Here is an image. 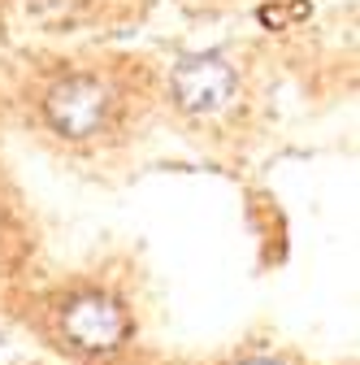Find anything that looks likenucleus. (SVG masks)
Returning <instances> with one entry per match:
<instances>
[{"label":"nucleus","instance_id":"1","mask_svg":"<svg viewBox=\"0 0 360 365\" xmlns=\"http://www.w3.org/2000/svg\"><path fill=\"white\" fill-rule=\"evenodd\" d=\"M109 113H113V91L96 74H70V78L53 83L48 96H43V118L65 140L100 135L109 126Z\"/></svg>","mask_w":360,"mask_h":365},{"label":"nucleus","instance_id":"2","mask_svg":"<svg viewBox=\"0 0 360 365\" xmlns=\"http://www.w3.org/2000/svg\"><path fill=\"white\" fill-rule=\"evenodd\" d=\"M61 331H65L70 348L92 352V356H105V352H117L126 344L130 317H126V309L113 296L87 292V296H74L61 309Z\"/></svg>","mask_w":360,"mask_h":365},{"label":"nucleus","instance_id":"3","mask_svg":"<svg viewBox=\"0 0 360 365\" xmlns=\"http://www.w3.org/2000/svg\"><path fill=\"white\" fill-rule=\"evenodd\" d=\"M169 91H174V101L183 113L213 118L235 101V70L221 57H187V61H178Z\"/></svg>","mask_w":360,"mask_h":365},{"label":"nucleus","instance_id":"4","mask_svg":"<svg viewBox=\"0 0 360 365\" xmlns=\"http://www.w3.org/2000/svg\"><path fill=\"white\" fill-rule=\"evenodd\" d=\"M243 365H282V361H269V356H256V361H243Z\"/></svg>","mask_w":360,"mask_h":365}]
</instances>
